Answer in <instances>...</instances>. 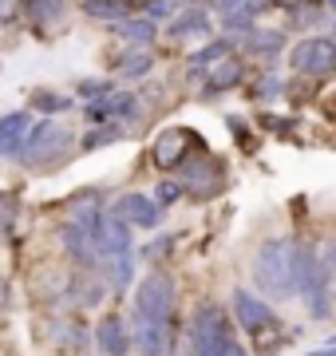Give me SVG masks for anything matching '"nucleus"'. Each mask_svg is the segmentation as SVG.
Returning a JSON list of instances; mask_svg holds the SVG:
<instances>
[{"label":"nucleus","instance_id":"obj_27","mask_svg":"<svg viewBox=\"0 0 336 356\" xmlns=\"http://www.w3.org/2000/svg\"><path fill=\"white\" fill-rule=\"evenodd\" d=\"M182 194H186V191H182V182H158L155 202H158V206H170V202H178Z\"/></svg>","mask_w":336,"mask_h":356},{"label":"nucleus","instance_id":"obj_31","mask_svg":"<svg viewBox=\"0 0 336 356\" xmlns=\"http://www.w3.org/2000/svg\"><path fill=\"white\" fill-rule=\"evenodd\" d=\"M214 356H249V353H246V348H242V341H233V337H230V341L221 344V348H218V353H214Z\"/></svg>","mask_w":336,"mask_h":356},{"label":"nucleus","instance_id":"obj_23","mask_svg":"<svg viewBox=\"0 0 336 356\" xmlns=\"http://www.w3.org/2000/svg\"><path fill=\"white\" fill-rule=\"evenodd\" d=\"M119 139H123V127H115V123H99V131L83 135L79 151H99V147H107V143H119Z\"/></svg>","mask_w":336,"mask_h":356},{"label":"nucleus","instance_id":"obj_20","mask_svg":"<svg viewBox=\"0 0 336 356\" xmlns=\"http://www.w3.org/2000/svg\"><path fill=\"white\" fill-rule=\"evenodd\" d=\"M107 261H111V289L127 293L131 281H135V254H119V257H107Z\"/></svg>","mask_w":336,"mask_h":356},{"label":"nucleus","instance_id":"obj_14","mask_svg":"<svg viewBox=\"0 0 336 356\" xmlns=\"http://www.w3.org/2000/svg\"><path fill=\"white\" fill-rule=\"evenodd\" d=\"M60 242H64V250L76 257L79 266H91V261L99 257V250H95V242H91V234L83 226H76V222H67V226L60 229Z\"/></svg>","mask_w":336,"mask_h":356},{"label":"nucleus","instance_id":"obj_22","mask_svg":"<svg viewBox=\"0 0 336 356\" xmlns=\"http://www.w3.org/2000/svg\"><path fill=\"white\" fill-rule=\"evenodd\" d=\"M281 48H285V32H265V28L249 32V51L253 56H277Z\"/></svg>","mask_w":336,"mask_h":356},{"label":"nucleus","instance_id":"obj_9","mask_svg":"<svg viewBox=\"0 0 336 356\" xmlns=\"http://www.w3.org/2000/svg\"><path fill=\"white\" fill-rule=\"evenodd\" d=\"M111 214L123 218L127 226H142V229H155L158 222H162V206L151 198V194H123V198H115V206H111Z\"/></svg>","mask_w":336,"mask_h":356},{"label":"nucleus","instance_id":"obj_26","mask_svg":"<svg viewBox=\"0 0 336 356\" xmlns=\"http://www.w3.org/2000/svg\"><path fill=\"white\" fill-rule=\"evenodd\" d=\"M67 103H72V99H64V95H52V91H36V95H32V107H36V111H48V115L64 111Z\"/></svg>","mask_w":336,"mask_h":356},{"label":"nucleus","instance_id":"obj_2","mask_svg":"<svg viewBox=\"0 0 336 356\" xmlns=\"http://www.w3.org/2000/svg\"><path fill=\"white\" fill-rule=\"evenodd\" d=\"M230 305H233V321L253 337V344H258L261 356L281 353L285 329H281V321H277V309H269L265 297H258V293L246 289V285H237L233 297H230Z\"/></svg>","mask_w":336,"mask_h":356},{"label":"nucleus","instance_id":"obj_10","mask_svg":"<svg viewBox=\"0 0 336 356\" xmlns=\"http://www.w3.org/2000/svg\"><path fill=\"white\" fill-rule=\"evenodd\" d=\"M135 348L142 356H167L174 348V325L170 321H135Z\"/></svg>","mask_w":336,"mask_h":356},{"label":"nucleus","instance_id":"obj_17","mask_svg":"<svg viewBox=\"0 0 336 356\" xmlns=\"http://www.w3.org/2000/svg\"><path fill=\"white\" fill-rule=\"evenodd\" d=\"M226 56H230V40H214L206 48H198L194 56H190V76H202L206 67H214L218 60H226Z\"/></svg>","mask_w":336,"mask_h":356},{"label":"nucleus","instance_id":"obj_6","mask_svg":"<svg viewBox=\"0 0 336 356\" xmlns=\"http://www.w3.org/2000/svg\"><path fill=\"white\" fill-rule=\"evenodd\" d=\"M221 186H226V166H221L210 151H198L194 159L182 163V191L190 194V198L206 202V198H214Z\"/></svg>","mask_w":336,"mask_h":356},{"label":"nucleus","instance_id":"obj_28","mask_svg":"<svg viewBox=\"0 0 336 356\" xmlns=\"http://www.w3.org/2000/svg\"><path fill=\"white\" fill-rule=\"evenodd\" d=\"M24 13V0H0V24H16Z\"/></svg>","mask_w":336,"mask_h":356},{"label":"nucleus","instance_id":"obj_24","mask_svg":"<svg viewBox=\"0 0 336 356\" xmlns=\"http://www.w3.org/2000/svg\"><path fill=\"white\" fill-rule=\"evenodd\" d=\"M16 214H20V198L4 191V194H0V234H8V229H12Z\"/></svg>","mask_w":336,"mask_h":356},{"label":"nucleus","instance_id":"obj_4","mask_svg":"<svg viewBox=\"0 0 336 356\" xmlns=\"http://www.w3.org/2000/svg\"><path fill=\"white\" fill-rule=\"evenodd\" d=\"M230 337H233V329L221 305L206 301V305L194 309V317H190V348H194V356H214Z\"/></svg>","mask_w":336,"mask_h":356},{"label":"nucleus","instance_id":"obj_3","mask_svg":"<svg viewBox=\"0 0 336 356\" xmlns=\"http://www.w3.org/2000/svg\"><path fill=\"white\" fill-rule=\"evenodd\" d=\"M72 131L64 127V123H56V119H44L40 127L28 131L24 139V151H20V159H24V166H32V170H44V166L60 163L67 151H72Z\"/></svg>","mask_w":336,"mask_h":356},{"label":"nucleus","instance_id":"obj_38","mask_svg":"<svg viewBox=\"0 0 336 356\" xmlns=\"http://www.w3.org/2000/svg\"><path fill=\"white\" fill-rule=\"evenodd\" d=\"M333 32H336V28H333ZM333 44H336V40H333Z\"/></svg>","mask_w":336,"mask_h":356},{"label":"nucleus","instance_id":"obj_1","mask_svg":"<svg viewBox=\"0 0 336 356\" xmlns=\"http://www.w3.org/2000/svg\"><path fill=\"white\" fill-rule=\"evenodd\" d=\"M253 285L265 297H293L297 293V242L289 238H269L253 257Z\"/></svg>","mask_w":336,"mask_h":356},{"label":"nucleus","instance_id":"obj_11","mask_svg":"<svg viewBox=\"0 0 336 356\" xmlns=\"http://www.w3.org/2000/svg\"><path fill=\"white\" fill-rule=\"evenodd\" d=\"M95 344L103 356H127L131 353V337H127V325L119 313H103L99 325H95Z\"/></svg>","mask_w":336,"mask_h":356},{"label":"nucleus","instance_id":"obj_34","mask_svg":"<svg viewBox=\"0 0 336 356\" xmlns=\"http://www.w3.org/2000/svg\"><path fill=\"white\" fill-rule=\"evenodd\" d=\"M123 4H127V8H146L151 0H123Z\"/></svg>","mask_w":336,"mask_h":356},{"label":"nucleus","instance_id":"obj_35","mask_svg":"<svg viewBox=\"0 0 336 356\" xmlns=\"http://www.w3.org/2000/svg\"><path fill=\"white\" fill-rule=\"evenodd\" d=\"M309 356H336V348H312Z\"/></svg>","mask_w":336,"mask_h":356},{"label":"nucleus","instance_id":"obj_8","mask_svg":"<svg viewBox=\"0 0 336 356\" xmlns=\"http://www.w3.org/2000/svg\"><path fill=\"white\" fill-rule=\"evenodd\" d=\"M190 147H194V151H206V143L198 139L194 131L167 127V131L155 139V147H151V159H155L158 170H174V166H182L186 159H190Z\"/></svg>","mask_w":336,"mask_h":356},{"label":"nucleus","instance_id":"obj_32","mask_svg":"<svg viewBox=\"0 0 336 356\" xmlns=\"http://www.w3.org/2000/svg\"><path fill=\"white\" fill-rule=\"evenodd\" d=\"M269 4H277V8H301V4H312V0H269Z\"/></svg>","mask_w":336,"mask_h":356},{"label":"nucleus","instance_id":"obj_36","mask_svg":"<svg viewBox=\"0 0 336 356\" xmlns=\"http://www.w3.org/2000/svg\"><path fill=\"white\" fill-rule=\"evenodd\" d=\"M324 8H328V13H336V0H324Z\"/></svg>","mask_w":336,"mask_h":356},{"label":"nucleus","instance_id":"obj_21","mask_svg":"<svg viewBox=\"0 0 336 356\" xmlns=\"http://www.w3.org/2000/svg\"><path fill=\"white\" fill-rule=\"evenodd\" d=\"M83 13L95 16V20H107V24H115V20H123L131 8L123 4V0H83Z\"/></svg>","mask_w":336,"mask_h":356},{"label":"nucleus","instance_id":"obj_19","mask_svg":"<svg viewBox=\"0 0 336 356\" xmlns=\"http://www.w3.org/2000/svg\"><path fill=\"white\" fill-rule=\"evenodd\" d=\"M155 67V56L146 48H131V51H123V60H119V72L127 79H139V76H146Z\"/></svg>","mask_w":336,"mask_h":356},{"label":"nucleus","instance_id":"obj_15","mask_svg":"<svg viewBox=\"0 0 336 356\" xmlns=\"http://www.w3.org/2000/svg\"><path fill=\"white\" fill-rule=\"evenodd\" d=\"M111 28H115L127 44H135V48H151V44H155V36H158V28H155V20H151V16H123V20H115Z\"/></svg>","mask_w":336,"mask_h":356},{"label":"nucleus","instance_id":"obj_5","mask_svg":"<svg viewBox=\"0 0 336 356\" xmlns=\"http://www.w3.org/2000/svg\"><path fill=\"white\" fill-rule=\"evenodd\" d=\"M135 321H174V281L167 273H146L135 289Z\"/></svg>","mask_w":336,"mask_h":356},{"label":"nucleus","instance_id":"obj_37","mask_svg":"<svg viewBox=\"0 0 336 356\" xmlns=\"http://www.w3.org/2000/svg\"><path fill=\"white\" fill-rule=\"evenodd\" d=\"M0 305H4V281H0Z\"/></svg>","mask_w":336,"mask_h":356},{"label":"nucleus","instance_id":"obj_18","mask_svg":"<svg viewBox=\"0 0 336 356\" xmlns=\"http://www.w3.org/2000/svg\"><path fill=\"white\" fill-rule=\"evenodd\" d=\"M64 0H24V13L32 24H56L60 16H64Z\"/></svg>","mask_w":336,"mask_h":356},{"label":"nucleus","instance_id":"obj_12","mask_svg":"<svg viewBox=\"0 0 336 356\" xmlns=\"http://www.w3.org/2000/svg\"><path fill=\"white\" fill-rule=\"evenodd\" d=\"M28 131H32V115L28 111L4 115V119H0V154H4V159H20Z\"/></svg>","mask_w":336,"mask_h":356},{"label":"nucleus","instance_id":"obj_16","mask_svg":"<svg viewBox=\"0 0 336 356\" xmlns=\"http://www.w3.org/2000/svg\"><path fill=\"white\" fill-rule=\"evenodd\" d=\"M242 76H246L242 60L226 56V60H218V64H214V72L206 76V88H210V91H233L237 83H242Z\"/></svg>","mask_w":336,"mask_h":356},{"label":"nucleus","instance_id":"obj_25","mask_svg":"<svg viewBox=\"0 0 336 356\" xmlns=\"http://www.w3.org/2000/svg\"><path fill=\"white\" fill-rule=\"evenodd\" d=\"M111 91H115V83H111V79H83V83H79V99H103V95H111Z\"/></svg>","mask_w":336,"mask_h":356},{"label":"nucleus","instance_id":"obj_13","mask_svg":"<svg viewBox=\"0 0 336 356\" xmlns=\"http://www.w3.org/2000/svg\"><path fill=\"white\" fill-rule=\"evenodd\" d=\"M210 16L202 13V8H186V13H178L174 20H170V40H202V36H210Z\"/></svg>","mask_w":336,"mask_h":356},{"label":"nucleus","instance_id":"obj_33","mask_svg":"<svg viewBox=\"0 0 336 356\" xmlns=\"http://www.w3.org/2000/svg\"><path fill=\"white\" fill-rule=\"evenodd\" d=\"M237 4H242V0H218V8H221V13H233Z\"/></svg>","mask_w":336,"mask_h":356},{"label":"nucleus","instance_id":"obj_30","mask_svg":"<svg viewBox=\"0 0 336 356\" xmlns=\"http://www.w3.org/2000/svg\"><path fill=\"white\" fill-rule=\"evenodd\" d=\"M253 95H258V99H277V95H281V83H277V79H261Z\"/></svg>","mask_w":336,"mask_h":356},{"label":"nucleus","instance_id":"obj_29","mask_svg":"<svg viewBox=\"0 0 336 356\" xmlns=\"http://www.w3.org/2000/svg\"><path fill=\"white\" fill-rule=\"evenodd\" d=\"M170 245H174V238H158V242H151L146 250H142V257H151V261H155V257H167Z\"/></svg>","mask_w":336,"mask_h":356},{"label":"nucleus","instance_id":"obj_7","mask_svg":"<svg viewBox=\"0 0 336 356\" xmlns=\"http://www.w3.org/2000/svg\"><path fill=\"white\" fill-rule=\"evenodd\" d=\"M289 67L309 79H333L336 76V44L328 36L301 40L297 48H293V56H289Z\"/></svg>","mask_w":336,"mask_h":356}]
</instances>
